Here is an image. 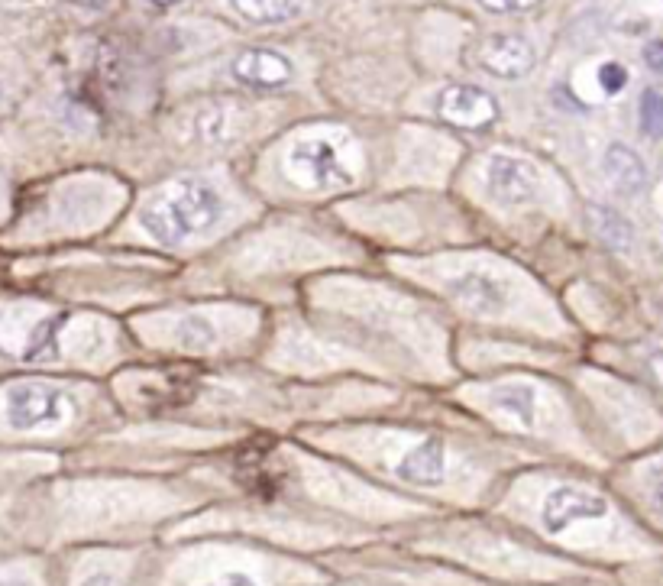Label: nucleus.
Segmentation results:
<instances>
[{
	"label": "nucleus",
	"instance_id": "1",
	"mask_svg": "<svg viewBox=\"0 0 663 586\" xmlns=\"http://www.w3.org/2000/svg\"><path fill=\"white\" fill-rule=\"evenodd\" d=\"M220 217H224V198L211 182L201 179H178L165 185L140 208L143 230L165 247L207 234L220 224Z\"/></svg>",
	"mask_w": 663,
	"mask_h": 586
},
{
	"label": "nucleus",
	"instance_id": "2",
	"mask_svg": "<svg viewBox=\"0 0 663 586\" xmlns=\"http://www.w3.org/2000/svg\"><path fill=\"white\" fill-rule=\"evenodd\" d=\"M68 415H75V402L62 386L46 379H26L7 389V421L17 431H39L62 425Z\"/></svg>",
	"mask_w": 663,
	"mask_h": 586
},
{
	"label": "nucleus",
	"instance_id": "3",
	"mask_svg": "<svg viewBox=\"0 0 663 586\" xmlns=\"http://www.w3.org/2000/svg\"><path fill=\"white\" fill-rule=\"evenodd\" d=\"M288 169H292L295 182L321 188V192H337L353 182V172L343 166L334 143L327 140H301L288 153Z\"/></svg>",
	"mask_w": 663,
	"mask_h": 586
},
{
	"label": "nucleus",
	"instance_id": "4",
	"mask_svg": "<svg viewBox=\"0 0 663 586\" xmlns=\"http://www.w3.org/2000/svg\"><path fill=\"white\" fill-rule=\"evenodd\" d=\"M437 114L450 127L460 130H486L499 120V101L486 88L476 85H447L437 94Z\"/></svg>",
	"mask_w": 663,
	"mask_h": 586
},
{
	"label": "nucleus",
	"instance_id": "5",
	"mask_svg": "<svg viewBox=\"0 0 663 586\" xmlns=\"http://www.w3.org/2000/svg\"><path fill=\"white\" fill-rule=\"evenodd\" d=\"M476 62L482 72H489L492 78L515 81L531 72L537 62V52L531 46V39L521 33H492L479 43Z\"/></svg>",
	"mask_w": 663,
	"mask_h": 586
},
{
	"label": "nucleus",
	"instance_id": "6",
	"mask_svg": "<svg viewBox=\"0 0 663 586\" xmlns=\"http://www.w3.org/2000/svg\"><path fill=\"white\" fill-rule=\"evenodd\" d=\"M609 512V502L599 493H589V489L579 486H557L550 489L541 509V525L547 535H560L573 522H589V519H602Z\"/></svg>",
	"mask_w": 663,
	"mask_h": 586
},
{
	"label": "nucleus",
	"instance_id": "7",
	"mask_svg": "<svg viewBox=\"0 0 663 586\" xmlns=\"http://www.w3.org/2000/svg\"><path fill=\"white\" fill-rule=\"evenodd\" d=\"M486 188L492 201H499L502 208H518L528 204L537 195V172L531 169L528 159L495 153L486 162Z\"/></svg>",
	"mask_w": 663,
	"mask_h": 586
},
{
	"label": "nucleus",
	"instance_id": "8",
	"mask_svg": "<svg viewBox=\"0 0 663 586\" xmlns=\"http://www.w3.org/2000/svg\"><path fill=\"white\" fill-rule=\"evenodd\" d=\"M230 75L246 88L275 91L295 78V65L275 49H243L230 65Z\"/></svg>",
	"mask_w": 663,
	"mask_h": 586
},
{
	"label": "nucleus",
	"instance_id": "9",
	"mask_svg": "<svg viewBox=\"0 0 663 586\" xmlns=\"http://www.w3.org/2000/svg\"><path fill=\"white\" fill-rule=\"evenodd\" d=\"M450 298L457 302L460 308L473 311V315H499V311L505 308V289L499 285V279L489 276V272H463L460 279H453L447 285Z\"/></svg>",
	"mask_w": 663,
	"mask_h": 586
},
{
	"label": "nucleus",
	"instance_id": "10",
	"mask_svg": "<svg viewBox=\"0 0 663 586\" xmlns=\"http://www.w3.org/2000/svg\"><path fill=\"white\" fill-rule=\"evenodd\" d=\"M398 480H405L411 486H440L444 483V473H447V447L440 438H427L421 441L418 447H411V451L398 460Z\"/></svg>",
	"mask_w": 663,
	"mask_h": 586
},
{
	"label": "nucleus",
	"instance_id": "11",
	"mask_svg": "<svg viewBox=\"0 0 663 586\" xmlns=\"http://www.w3.org/2000/svg\"><path fill=\"white\" fill-rule=\"evenodd\" d=\"M602 169H605V179H609L618 192L625 195H638L641 188L647 185V166L644 159L634 153L628 146H609L605 149V159H602Z\"/></svg>",
	"mask_w": 663,
	"mask_h": 586
},
{
	"label": "nucleus",
	"instance_id": "12",
	"mask_svg": "<svg viewBox=\"0 0 663 586\" xmlns=\"http://www.w3.org/2000/svg\"><path fill=\"white\" fill-rule=\"evenodd\" d=\"M230 7L253 26H279L298 20L308 0H230Z\"/></svg>",
	"mask_w": 663,
	"mask_h": 586
},
{
	"label": "nucleus",
	"instance_id": "13",
	"mask_svg": "<svg viewBox=\"0 0 663 586\" xmlns=\"http://www.w3.org/2000/svg\"><path fill=\"white\" fill-rule=\"evenodd\" d=\"M492 408H499L502 415L518 421L521 428H534L537 418V392L528 383H505L492 389Z\"/></svg>",
	"mask_w": 663,
	"mask_h": 586
},
{
	"label": "nucleus",
	"instance_id": "14",
	"mask_svg": "<svg viewBox=\"0 0 663 586\" xmlns=\"http://www.w3.org/2000/svg\"><path fill=\"white\" fill-rule=\"evenodd\" d=\"M65 324H68V315H52L46 321H39L33 327L30 340H26L23 360L26 363H49L59 357V334L65 331Z\"/></svg>",
	"mask_w": 663,
	"mask_h": 586
},
{
	"label": "nucleus",
	"instance_id": "15",
	"mask_svg": "<svg viewBox=\"0 0 663 586\" xmlns=\"http://www.w3.org/2000/svg\"><path fill=\"white\" fill-rule=\"evenodd\" d=\"M592 227H596L599 240L609 243L612 250H628L631 247L634 230H631V224L618 211H612V208H592Z\"/></svg>",
	"mask_w": 663,
	"mask_h": 586
},
{
	"label": "nucleus",
	"instance_id": "16",
	"mask_svg": "<svg viewBox=\"0 0 663 586\" xmlns=\"http://www.w3.org/2000/svg\"><path fill=\"white\" fill-rule=\"evenodd\" d=\"M195 133L204 146H217V143H227L230 140V111L224 104L217 107H204L198 114V124H195Z\"/></svg>",
	"mask_w": 663,
	"mask_h": 586
},
{
	"label": "nucleus",
	"instance_id": "17",
	"mask_svg": "<svg viewBox=\"0 0 663 586\" xmlns=\"http://www.w3.org/2000/svg\"><path fill=\"white\" fill-rule=\"evenodd\" d=\"M175 337H178V344L188 347V350H204V347H211L214 340H217V331H214V324L207 321V318L188 315V318L178 321Z\"/></svg>",
	"mask_w": 663,
	"mask_h": 586
},
{
	"label": "nucleus",
	"instance_id": "18",
	"mask_svg": "<svg viewBox=\"0 0 663 586\" xmlns=\"http://www.w3.org/2000/svg\"><path fill=\"white\" fill-rule=\"evenodd\" d=\"M641 130L654 140H663V91L657 88L641 94Z\"/></svg>",
	"mask_w": 663,
	"mask_h": 586
},
{
	"label": "nucleus",
	"instance_id": "19",
	"mask_svg": "<svg viewBox=\"0 0 663 586\" xmlns=\"http://www.w3.org/2000/svg\"><path fill=\"white\" fill-rule=\"evenodd\" d=\"M476 4L486 13H495V17H508V13H531L544 0H476Z\"/></svg>",
	"mask_w": 663,
	"mask_h": 586
},
{
	"label": "nucleus",
	"instance_id": "20",
	"mask_svg": "<svg viewBox=\"0 0 663 586\" xmlns=\"http://www.w3.org/2000/svg\"><path fill=\"white\" fill-rule=\"evenodd\" d=\"M599 85H602L605 94H618L621 88L628 85V68L618 65V62H605L599 68Z\"/></svg>",
	"mask_w": 663,
	"mask_h": 586
},
{
	"label": "nucleus",
	"instance_id": "21",
	"mask_svg": "<svg viewBox=\"0 0 663 586\" xmlns=\"http://www.w3.org/2000/svg\"><path fill=\"white\" fill-rule=\"evenodd\" d=\"M644 65L651 68V72L663 75V39H654V43L644 46Z\"/></svg>",
	"mask_w": 663,
	"mask_h": 586
},
{
	"label": "nucleus",
	"instance_id": "22",
	"mask_svg": "<svg viewBox=\"0 0 663 586\" xmlns=\"http://www.w3.org/2000/svg\"><path fill=\"white\" fill-rule=\"evenodd\" d=\"M207 586H256V580H253V577H246V574H224L220 580L207 583Z\"/></svg>",
	"mask_w": 663,
	"mask_h": 586
},
{
	"label": "nucleus",
	"instance_id": "23",
	"mask_svg": "<svg viewBox=\"0 0 663 586\" xmlns=\"http://www.w3.org/2000/svg\"><path fill=\"white\" fill-rule=\"evenodd\" d=\"M654 499H657V506H660V512H663V467L654 473Z\"/></svg>",
	"mask_w": 663,
	"mask_h": 586
},
{
	"label": "nucleus",
	"instance_id": "24",
	"mask_svg": "<svg viewBox=\"0 0 663 586\" xmlns=\"http://www.w3.org/2000/svg\"><path fill=\"white\" fill-rule=\"evenodd\" d=\"M81 586H114V577H110V574H94V577H88Z\"/></svg>",
	"mask_w": 663,
	"mask_h": 586
},
{
	"label": "nucleus",
	"instance_id": "25",
	"mask_svg": "<svg viewBox=\"0 0 663 586\" xmlns=\"http://www.w3.org/2000/svg\"><path fill=\"white\" fill-rule=\"evenodd\" d=\"M153 7H159V10H169V7H178V4H185V0H149Z\"/></svg>",
	"mask_w": 663,
	"mask_h": 586
},
{
	"label": "nucleus",
	"instance_id": "26",
	"mask_svg": "<svg viewBox=\"0 0 663 586\" xmlns=\"http://www.w3.org/2000/svg\"><path fill=\"white\" fill-rule=\"evenodd\" d=\"M72 4H78V7H104V4H110V0H72Z\"/></svg>",
	"mask_w": 663,
	"mask_h": 586
},
{
	"label": "nucleus",
	"instance_id": "27",
	"mask_svg": "<svg viewBox=\"0 0 663 586\" xmlns=\"http://www.w3.org/2000/svg\"><path fill=\"white\" fill-rule=\"evenodd\" d=\"M0 586H30V583H23L17 577H7V580H0Z\"/></svg>",
	"mask_w": 663,
	"mask_h": 586
},
{
	"label": "nucleus",
	"instance_id": "28",
	"mask_svg": "<svg viewBox=\"0 0 663 586\" xmlns=\"http://www.w3.org/2000/svg\"><path fill=\"white\" fill-rule=\"evenodd\" d=\"M0 94H4V91H0Z\"/></svg>",
	"mask_w": 663,
	"mask_h": 586
}]
</instances>
